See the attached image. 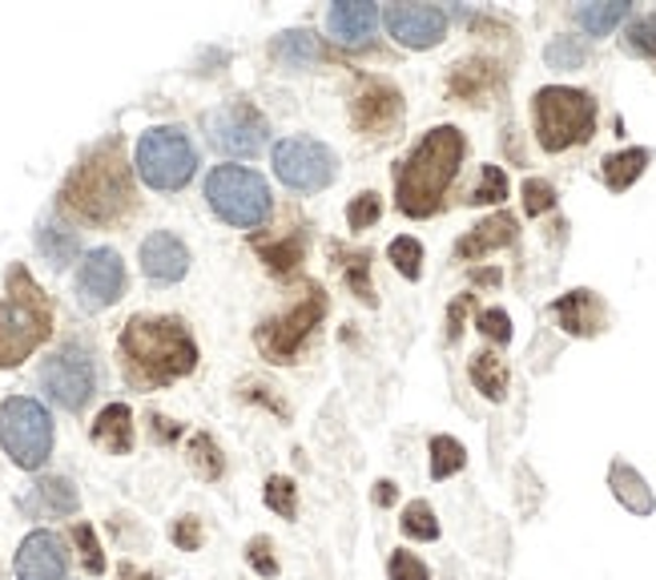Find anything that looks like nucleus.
Instances as JSON below:
<instances>
[{"label": "nucleus", "mask_w": 656, "mask_h": 580, "mask_svg": "<svg viewBox=\"0 0 656 580\" xmlns=\"http://www.w3.org/2000/svg\"><path fill=\"white\" fill-rule=\"evenodd\" d=\"M125 295V262L118 250L97 247L85 254L81 271H77V303L85 310H106Z\"/></svg>", "instance_id": "obj_13"}, {"label": "nucleus", "mask_w": 656, "mask_h": 580, "mask_svg": "<svg viewBox=\"0 0 656 580\" xmlns=\"http://www.w3.org/2000/svg\"><path fill=\"white\" fill-rule=\"evenodd\" d=\"M379 214H383V201H379V194L363 190V194H354V201L347 206V222H351V230H367V226L379 222Z\"/></svg>", "instance_id": "obj_40"}, {"label": "nucleus", "mask_w": 656, "mask_h": 580, "mask_svg": "<svg viewBox=\"0 0 656 580\" xmlns=\"http://www.w3.org/2000/svg\"><path fill=\"white\" fill-rule=\"evenodd\" d=\"M463 463H468V448L456 436L431 439V480H447V475L463 472Z\"/></svg>", "instance_id": "obj_33"}, {"label": "nucleus", "mask_w": 656, "mask_h": 580, "mask_svg": "<svg viewBox=\"0 0 656 580\" xmlns=\"http://www.w3.org/2000/svg\"><path fill=\"white\" fill-rule=\"evenodd\" d=\"M387 259L395 262V271L403 274V278L415 283V278L423 274V242L419 238H407V234L395 238V242L387 247Z\"/></svg>", "instance_id": "obj_35"}, {"label": "nucleus", "mask_w": 656, "mask_h": 580, "mask_svg": "<svg viewBox=\"0 0 656 580\" xmlns=\"http://www.w3.org/2000/svg\"><path fill=\"white\" fill-rule=\"evenodd\" d=\"M242 395H247V400H259V403H266L270 412L286 415V407H282V403L274 400V395H266V387H259V383H250V391H242Z\"/></svg>", "instance_id": "obj_49"}, {"label": "nucleus", "mask_w": 656, "mask_h": 580, "mask_svg": "<svg viewBox=\"0 0 656 580\" xmlns=\"http://www.w3.org/2000/svg\"><path fill=\"white\" fill-rule=\"evenodd\" d=\"M532 121H536L539 145L548 154H564L572 145H584L597 133V101L584 89L544 85L532 97Z\"/></svg>", "instance_id": "obj_5"}, {"label": "nucleus", "mask_w": 656, "mask_h": 580, "mask_svg": "<svg viewBox=\"0 0 656 580\" xmlns=\"http://www.w3.org/2000/svg\"><path fill=\"white\" fill-rule=\"evenodd\" d=\"M121 363L133 387H165L198 368V343L182 319L133 315L121 331Z\"/></svg>", "instance_id": "obj_1"}, {"label": "nucleus", "mask_w": 656, "mask_h": 580, "mask_svg": "<svg viewBox=\"0 0 656 580\" xmlns=\"http://www.w3.org/2000/svg\"><path fill=\"white\" fill-rule=\"evenodd\" d=\"M551 206H556V190H551L544 178H527L524 182V210L532 214V218H539V214H548Z\"/></svg>", "instance_id": "obj_42"}, {"label": "nucleus", "mask_w": 656, "mask_h": 580, "mask_svg": "<svg viewBox=\"0 0 656 580\" xmlns=\"http://www.w3.org/2000/svg\"><path fill=\"white\" fill-rule=\"evenodd\" d=\"M189 468H194L201 480H222L226 460H222V448L214 444V436L198 431V436L189 439Z\"/></svg>", "instance_id": "obj_32"}, {"label": "nucleus", "mask_w": 656, "mask_h": 580, "mask_svg": "<svg viewBox=\"0 0 656 580\" xmlns=\"http://www.w3.org/2000/svg\"><path fill=\"white\" fill-rule=\"evenodd\" d=\"M387 577L391 580H431V572H427V565H423L419 557L395 552V557L387 560Z\"/></svg>", "instance_id": "obj_45"}, {"label": "nucleus", "mask_w": 656, "mask_h": 580, "mask_svg": "<svg viewBox=\"0 0 656 580\" xmlns=\"http://www.w3.org/2000/svg\"><path fill=\"white\" fill-rule=\"evenodd\" d=\"M53 335V307L24 266H9L0 298V368H17Z\"/></svg>", "instance_id": "obj_4"}, {"label": "nucleus", "mask_w": 656, "mask_h": 580, "mask_svg": "<svg viewBox=\"0 0 656 580\" xmlns=\"http://www.w3.org/2000/svg\"><path fill=\"white\" fill-rule=\"evenodd\" d=\"M150 424H153V436H157V444H174V439L182 436V427L170 424L165 415H150Z\"/></svg>", "instance_id": "obj_48"}, {"label": "nucleus", "mask_w": 656, "mask_h": 580, "mask_svg": "<svg viewBox=\"0 0 656 580\" xmlns=\"http://www.w3.org/2000/svg\"><path fill=\"white\" fill-rule=\"evenodd\" d=\"M609 480H612V492H616V500H621L624 508H633L636 516H648V512H653V492H648V484L641 480L636 468H628L624 460H616L612 463Z\"/></svg>", "instance_id": "obj_24"}, {"label": "nucleus", "mask_w": 656, "mask_h": 580, "mask_svg": "<svg viewBox=\"0 0 656 580\" xmlns=\"http://www.w3.org/2000/svg\"><path fill=\"white\" fill-rule=\"evenodd\" d=\"M247 560H250V569L259 572V577H266V580L278 577V560H274V548H270L266 536H254V540H250Z\"/></svg>", "instance_id": "obj_43"}, {"label": "nucleus", "mask_w": 656, "mask_h": 580, "mask_svg": "<svg viewBox=\"0 0 656 580\" xmlns=\"http://www.w3.org/2000/svg\"><path fill=\"white\" fill-rule=\"evenodd\" d=\"M259 247V254H262V262H266L270 271L274 274H294L298 266H303V259H306V234L303 230H294V234H286V238H278V242H254Z\"/></svg>", "instance_id": "obj_25"}, {"label": "nucleus", "mask_w": 656, "mask_h": 580, "mask_svg": "<svg viewBox=\"0 0 656 580\" xmlns=\"http://www.w3.org/2000/svg\"><path fill=\"white\" fill-rule=\"evenodd\" d=\"M507 198V178L500 166H483L480 169V186L471 190V206H492V201H504Z\"/></svg>", "instance_id": "obj_38"}, {"label": "nucleus", "mask_w": 656, "mask_h": 580, "mask_svg": "<svg viewBox=\"0 0 656 580\" xmlns=\"http://www.w3.org/2000/svg\"><path fill=\"white\" fill-rule=\"evenodd\" d=\"M41 387H45V395L57 403V407L81 412L85 403L94 400V387H97L94 355H89L81 343H65L61 351H53V355L45 359Z\"/></svg>", "instance_id": "obj_11"}, {"label": "nucleus", "mask_w": 656, "mask_h": 580, "mask_svg": "<svg viewBox=\"0 0 656 580\" xmlns=\"http://www.w3.org/2000/svg\"><path fill=\"white\" fill-rule=\"evenodd\" d=\"M471 307V295H463V298H456V307L447 310V339L456 343L459 339V331H463V310Z\"/></svg>", "instance_id": "obj_47"}, {"label": "nucleus", "mask_w": 656, "mask_h": 580, "mask_svg": "<svg viewBox=\"0 0 656 580\" xmlns=\"http://www.w3.org/2000/svg\"><path fill=\"white\" fill-rule=\"evenodd\" d=\"M201 130L214 150L230 157H259L270 142V125L250 101H226V106L201 113Z\"/></svg>", "instance_id": "obj_10"}, {"label": "nucleus", "mask_w": 656, "mask_h": 580, "mask_svg": "<svg viewBox=\"0 0 656 580\" xmlns=\"http://www.w3.org/2000/svg\"><path fill=\"white\" fill-rule=\"evenodd\" d=\"M206 201L222 222L238 226V230H254L274 210L266 178L247 166H214L206 178Z\"/></svg>", "instance_id": "obj_7"}, {"label": "nucleus", "mask_w": 656, "mask_h": 580, "mask_svg": "<svg viewBox=\"0 0 656 580\" xmlns=\"http://www.w3.org/2000/svg\"><path fill=\"white\" fill-rule=\"evenodd\" d=\"M322 315H327V295H322V286H310L303 303H294L278 319L262 322L259 335H254V343H259V351L270 363H294L298 351L306 347V339H310L315 327L322 322Z\"/></svg>", "instance_id": "obj_9"}, {"label": "nucleus", "mask_w": 656, "mask_h": 580, "mask_svg": "<svg viewBox=\"0 0 656 580\" xmlns=\"http://www.w3.org/2000/svg\"><path fill=\"white\" fill-rule=\"evenodd\" d=\"M118 580H157V577H153V572H138L130 560H125V565L118 569Z\"/></svg>", "instance_id": "obj_51"}, {"label": "nucleus", "mask_w": 656, "mask_h": 580, "mask_svg": "<svg viewBox=\"0 0 656 580\" xmlns=\"http://www.w3.org/2000/svg\"><path fill=\"white\" fill-rule=\"evenodd\" d=\"M628 12L633 9H628L624 0H612V4H580V9H576V21H580V29H584L588 36H609Z\"/></svg>", "instance_id": "obj_29"}, {"label": "nucleus", "mask_w": 656, "mask_h": 580, "mask_svg": "<svg viewBox=\"0 0 656 580\" xmlns=\"http://www.w3.org/2000/svg\"><path fill=\"white\" fill-rule=\"evenodd\" d=\"M398 118H403V94L383 77H363L351 101L354 130L367 138H383L387 130H395Z\"/></svg>", "instance_id": "obj_14"}, {"label": "nucleus", "mask_w": 656, "mask_h": 580, "mask_svg": "<svg viewBox=\"0 0 656 580\" xmlns=\"http://www.w3.org/2000/svg\"><path fill=\"white\" fill-rule=\"evenodd\" d=\"M544 57H548L551 69H580V65L588 61V48L580 45L576 36H556Z\"/></svg>", "instance_id": "obj_37"}, {"label": "nucleus", "mask_w": 656, "mask_h": 580, "mask_svg": "<svg viewBox=\"0 0 656 580\" xmlns=\"http://www.w3.org/2000/svg\"><path fill=\"white\" fill-rule=\"evenodd\" d=\"M395 496H398L395 484H391V480H379V484H375V504H379V508H391V504H395Z\"/></svg>", "instance_id": "obj_50"}, {"label": "nucleus", "mask_w": 656, "mask_h": 580, "mask_svg": "<svg viewBox=\"0 0 656 580\" xmlns=\"http://www.w3.org/2000/svg\"><path fill=\"white\" fill-rule=\"evenodd\" d=\"M468 142L456 125H435L423 142L395 166V206L407 218H431L444 201L447 186L456 182Z\"/></svg>", "instance_id": "obj_2"}, {"label": "nucleus", "mask_w": 656, "mask_h": 580, "mask_svg": "<svg viewBox=\"0 0 656 580\" xmlns=\"http://www.w3.org/2000/svg\"><path fill=\"white\" fill-rule=\"evenodd\" d=\"M516 242V218L507 210H500V214H492V218H483L471 234H463L456 242V259H463V262H475V259H483V254H492V250H500V247H512Z\"/></svg>", "instance_id": "obj_19"}, {"label": "nucleus", "mask_w": 656, "mask_h": 580, "mask_svg": "<svg viewBox=\"0 0 656 580\" xmlns=\"http://www.w3.org/2000/svg\"><path fill=\"white\" fill-rule=\"evenodd\" d=\"M471 383L492 403H500L507 395V363L500 355H492V351H480L471 359Z\"/></svg>", "instance_id": "obj_28"}, {"label": "nucleus", "mask_w": 656, "mask_h": 580, "mask_svg": "<svg viewBox=\"0 0 656 580\" xmlns=\"http://www.w3.org/2000/svg\"><path fill=\"white\" fill-rule=\"evenodd\" d=\"M94 444H101L113 456H125L133 448V412L125 403H109L94 419Z\"/></svg>", "instance_id": "obj_23"}, {"label": "nucleus", "mask_w": 656, "mask_h": 580, "mask_svg": "<svg viewBox=\"0 0 656 580\" xmlns=\"http://www.w3.org/2000/svg\"><path fill=\"white\" fill-rule=\"evenodd\" d=\"M480 331L483 339H492V343H512V319H507V310L500 307L480 310Z\"/></svg>", "instance_id": "obj_44"}, {"label": "nucleus", "mask_w": 656, "mask_h": 580, "mask_svg": "<svg viewBox=\"0 0 656 580\" xmlns=\"http://www.w3.org/2000/svg\"><path fill=\"white\" fill-rule=\"evenodd\" d=\"M398 528H403V536H411V540H439V521H435V512H431V504H427V500H415V504H407V512H403Z\"/></svg>", "instance_id": "obj_34"}, {"label": "nucleus", "mask_w": 656, "mask_h": 580, "mask_svg": "<svg viewBox=\"0 0 656 580\" xmlns=\"http://www.w3.org/2000/svg\"><path fill=\"white\" fill-rule=\"evenodd\" d=\"M133 166H138L141 182H145L150 190L174 194L198 174V150H194V142L186 138V130H177V125H153V130L141 133Z\"/></svg>", "instance_id": "obj_6"}, {"label": "nucleus", "mask_w": 656, "mask_h": 580, "mask_svg": "<svg viewBox=\"0 0 656 580\" xmlns=\"http://www.w3.org/2000/svg\"><path fill=\"white\" fill-rule=\"evenodd\" d=\"M36 247H41V254H45V259L61 271V266H69V262L77 259L81 242H77V234H73V230H65V226H41Z\"/></svg>", "instance_id": "obj_31"}, {"label": "nucleus", "mask_w": 656, "mask_h": 580, "mask_svg": "<svg viewBox=\"0 0 656 580\" xmlns=\"http://www.w3.org/2000/svg\"><path fill=\"white\" fill-rule=\"evenodd\" d=\"M73 540H77V548H81V565L89 572H106V557H101V545H97V536L89 524H73Z\"/></svg>", "instance_id": "obj_41"}, {"label": "nucleus", "mask_w": 656, "mask_h": 580, "mask_svg": "<svg viewBox=\"0 0 656 580\" xmlns=\"http://www.w3.org/2000/svg\"><path fill=\"white\" fill-rule=\"evenodd\" d=\"M475 283H483V286H495V283H500V271H480V274H475Z\"/></svg>", "instance_id": "obj_52"}, {"label": "nucleus", "mask_w": 656, "mask_h": 580, "mask_svg": "<svg viewBox=\"0 0 656 580\" xmlns=\"http://www.w3.org/2000/svg\"><path fill=\"white\" fill-rule=\"evenodd\" d=\"M0 448L24 472H36L53 451V419L36 400L12 395L0 403Z\"/></svg>", "instance_id": "obj_8"}, {"label": "nucleus", "mask_w": 656, "mask_h": 580, "mask_svg": "<svg viewBox=\"0 0 656 580\" xmlns=\"http://www.w3.org/2000/svg\"><path fill=\"white\" fill-rule=\"evenodd\" d=\"M624 45H628V53H636V57L656 61V17H641V21L628 24Z\"/></svg>", "instance_id": "obj_39"}, {"label": "nucleus", "mask_w": 656, "mask_h": 580, "mask_svg": "<svg viewBox=\"0 0 656 580\" xmlns=\"http://www.w3.org/2000/svg\"><path fill=\"white\" fill-rule=\"evenodd\" d=\"M61 206L77 214L81 222L109 226L125 218L133 206V178L121 154V138H109L81 157V166L73 169L61 186Z\"/></svg>", "instance_id": "obj_3"}, {"label": "nucleus", "mask_w": 656, "mask_h": 580, "mask_svg": "<svg viewBox=\"0 0 656 580\" xmlns=\"http://www.w3.org/2000/svg\"><path fill=\"white\" fill-rule=\"evenodd\" d=\"M274 174L298 194L327 190L335 182V154L315 138H286L274 145Z\"/></svg>", "instance_id": "obj_12"}, {"label": "nucleus", "mask_w": 656, "mask_h": 580, "mask_svg": "<svg viewBox=\"0 0 656 580\" xmlns=\"http://www.w3.org/2000/svg\"><path fill=\"white\" fill-rule=\"evenodd\" d=\"M170 540H174L182 552H198V548H201V521H198V516H182V521H174V528H170Z\"/></svg>", "instance_id": "obj_46"}, {"label": "nucleus", "mask_w": 656, "mask_h": 580, "mask_svg": "<svg viewBox=\"0 0 656 580\" xmlns=\"http://www.w3.org/2000/svg\"><path fill=\"white\" fill-rule=\"evenodd\" d=\"M383 21H387V33L407 48H431L447 33V12L435 4H391Z\"/></svg>", "instance_id": "obj_15"}, {"label": "nucleus", "mask_w": 656, "mask_h": 580, "mask_svg": "<svg viewBox=\"0 0 656 580\" xmlns=\"http://www.w3.org/2000/svg\"><path fill=\"white\" fill-rule=\"evenodd\" d=\"M69 577V552L57 533L36 528L17 548V580H65Z\"/></svg>", "instance_id": "obj_16"}, {"label": "nucleus", "mask_w": 656, "mask_h": 580, "mask_svg": "<svg viewBox=\"0 0 656 580\" xmlns=\"http://www.w3.org/2000/svg\"><path fill=\"white\" fill-rule=\"evenodd\" d=\"M266 508L278 512L282 521L298 516V488H294L291 475H270L266 480Z\"/></svg>", "instance_id": "obj_36"}, {"label": "nucleus", "mask_w": 656, "mask_h": 580, "mask_svg": "<svg viewBox=\"0 0 656 580\" xmlns=\"http://www.w3.org/2000/svg\"><path fill=\"white\" fill-rule=\"evenodd\" d=\"M24 508L29 512H53V516H73L77 512V488L69 480H61V475H48L41 484L33 488V500H24Z\"/></svg>", "instance_id": "obj_26"}, {"label": "nucleus", "mask_w": 656, "mask_h": 580, "mask_svg": "<svg viewBox=\"0 0 656 580\" xmlns=\"http://www.w3.org/2000/svg\"><path fill=\"white\" fill-rule=\"evenodd\" d=\"M648 162H653V154L641 150V145H636V150H621V154H609L604 157V186L616 194L628 190V186L648 169Z\"/></svg>", "instance_id": "obj_27"}, {"label": "nucleus", "mask_w": 656, "mask_h": 580, "mask_svg": "<svg viewBox=\"0 0 656 580\" xmlns=\"http://www.w3.org/2000/svg\"><path fill=\"white\" fill-rule=\"evenodd\" d=\"M322 41H318L310 29H291V33H282L274 45H270V57L278 61V65H286V69H310V65H318L322 61Z\"/></svg>", "instance_id": "obj_22"}, {"label": "nucleus", "mask_w": 656, "mask_h": 580, "mask_svg": "<svg viewBox=\"0 0 656 580\" xmlns=\"http://www.w3.org/2000/svg\"><path fill=\"white\" fill-rule=\"evenodd\" d=\"M495 85H500V65L483 57H471V61H459L456 69H451L447 94L459 97V101H483V97L495 94Z\"/></svg>", "instance_id": "obj_21"}, {"label": "nucleus", "mask_w": 656, "mask_h": 580, "mask_svg": "<svg viewBox=\"0 0 656 580\" xmlns=\"http://www.w3.org/2000/svg\"><path fill=\"white\" fill-rule=\"evenodd\" d=\"M330 254L339 259V266H342V274H347V283H351L354 295H359L367 307H371V303H375L371 278H367V271H371V254H367V250H339V247H330Z\"/></svg>", "instance_id": "obj_30"}, {"label": "nucleus", "mask_w": 656, "mask_h": 580, "mask_svg": "<svg viewBox=\"0 0 656 580\" xmlns=\"http://www.w3.org/2000/svg\"><path fill=\"white\" fill-rule=\"evenodd\" d=\"M141 271L145 278L153 283H177V278H186L189 271V250L186 242L170 230H153L145 242H141Z\"/></svg>", "instance_id": "obj_17"}, {"label": "nucleus", "mask_w": 656, "mask_h": 580, "mask_svg": "<svg viewBox=\"0 0 656 580\" xmlns=\"http://www.w3.org/2000/svg\"><path fill=\"white\" fill-rule=\"evenodd\" d=\"M551 310H556V319L568 335L588 339V335L604 331V303L592 291H568L564 298H556Z\"/></svg>", "instance_id": "obj_20"}, {"label": "nucleus", "mask_w": 656, "mask_h": 580, "mask_svg": "<svg viewBox=\"0 0 656 580\" xmlns=\"http://www.w3.org/2000/svg\"><path fill=\"white\" fill-rule=\"evenodd\" d=\"M379 29V9L367 0H339L327 12V33L342 48H363Z\"/></svg>", "instance_id": "obj_18"}]
</instances>
